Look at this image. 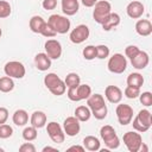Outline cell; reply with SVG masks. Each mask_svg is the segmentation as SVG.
I'll return each mask as SVG.
<instances>
[{"mask_svg": "<svg viewBox=\"0 0 152 152\" xmlns=\"http://www.w3.org/2000/svg\"><path fill=\"white\" fill-rule=\"evenodd\" d=\"M69 100L74 101V102H77L80 101L78 99V94H77V87H71V88H68V93H66Z\"/></svg>", "mask_w": 152, "mask_h": 152, "instance_id": "ee69618b", "label": "cell"}, {"mask_svg": "<svg viewBox=\"0 0 152 152\" xmlns=\"http://www.w3.org/2000/svg\"><path fill=\"white\" fill-rule=\"evenodd\" d=\"M83 147L88 151H91V152H95V151H99L100 150V141L94 135H88L83 139Z\"/></svg>", "mask_w": 152, "mask_h": 152, "instance_id": "44dd1931", "label": "cell"}, {"mask_svg": "<svg viewBox=\"0 0 152 152\" xmlns=\"http://www.w3.org/2000/svg\"><path fill=\"white\" fill-rule=\"evenodd\" d=\"M104 96L110 103H119L122 99V91L116 86H107L104 89Z\"/></svg>", "mask_w": 152, "mask_h": 152, "instance_id": "7c38bea8", "label": "cell"}, {"mask_svg": "<svg viewBox=\"0 0 152 152\" xmlns=\"http://www.w3.org/2000/svg\"><path fill=\"white\" fill-rule=\"evenodd\" d=\"M11 5L5 0H0V19L7 18L11 14Z\"/></svg>", "mask_w": 152, "mask_h": 152, "instance_id": "836d02e7", "label": "cell"}, {"mask_svg": "<svg viewBox=\"0 0 152 152\" xmlns=\"http://www.w3.org/2000/svg\"><path fill=\"white\" fill-rule=\"evenodd\" d=\"M42 36H44V37H46V38H52V37H55L57 33H56V31L49 25V23L48 21H45L44 23V25L42 26V30H40V32H39Z\"/></svg>", "mask_w": 152, "mask_h": 152, "instance_id": "e575fe53", "label": "cell"}, {"mask_svg": "<svg viewBox=\"0 0 152 152\" xmlns=\"http://www.w3.org/2000/svg\"><path fill=\"white\" fill-rule=\"evenodd\" d=\"M44 48H45V53L51 59H58L62 55V45L56 39H48L44 44Z\"/></svg>", "mask_w": 152, "mask_h": 152, "instance_id": "9c48e42d", "label": "cell"}, {"mask_svg": "<svg viewBox=\"0 0 152 152\" xmlns=\"http://www.w3.org/2000/svg\"><path fill=\"white\" fill-rule=\"evenodd\" d=\"M0 152H4V148H1V147H0Z\"/></svg>", "mask_w": 152, "mask_h": 152, "instance_id": "816d5d0a", "label": "cell"}, {"mask_svg": "<svg viewBox=\"0 0 152 152\" xmlns=\"http://www.w3.org/2000/svg\"><path fill=\"white\" fill-rule=\"evenodd\" d=\"M137 118H138L145 126L151 127V125H152V114H151L150 110H147V109H141V110H139Z\"/></svg>", "mask_w": 152, "mask_h": 152, "instance_id": "4316f807", "label": "cell"}, {"mask_svg": "<svg viewBox=\"0 0 152 152\" xmlns=\"http://www.w3.org/2000/svg\"><path fill=\"white\" fill-rule=\"evenodd\" d=\"M84 147L83 146H80V145H74V146H70L68 148L69 152H72V151H76V152H84Z\"/></svg>", "mask_w": 152, "mask_h": 152, "instance_id": "c3c4849f", "label": "cell"}, {"mask_svg": "<svg viewBox=\"0 0 152 152\" xmlns=\"http://www.w3.org/2000/svg\"><path fill=\"white\" fill-rule=\"evenodd\" d=\"M12 120H13V122H14L17 126H24V125H26L27 121H28V114H27V112L24 110V109H18V110L14 112Z\"/></svg>", "mask_w": 152, "mask_h": 152, "instance_id": "7402d4cb", "label": "cell"}, {"mask_svg": "<svg viewBox=\"0 0 152 152\" xmlns=\"http://www.w3.org/2000/svg\"><path fill=\"white\" fill-rule=\"evenodd\" d=\"M108 70L113 74H122L127 68V59L121 53H114L108 61Z\"/></svg>", "mask_w": 152, "mask_h": 152, "instance_id": "3957f363", "label": "cell"}, {"mask_svg": "<svg viewBox=\"0 0 152 152\" xmlns=\"http://www.w3.org/2000/svg\"><path fill=\"white\" fill-rule=\"evenodd\" d=\"M43 8L46 11H51L55 10L57 6V0H43Z\"/></svg>", "mask_w": 152, "mask_h": 152, "instance_id": "f6af8a7d", "label": "cell"}, {"mask_svg": "<svg viewBox=\"0 0 152 152\" xmlns=\"http://www.w3.org/2000/svg\"><path fill=\"white\" fill-rule=\"evenodd\" d=\"M82 55L87 61H91V59L96 58V46H94V45L86 46L82 51Z\"/></svg>", "mask_w": 152, "mask_h": 152, "instance_id": "1f68e13d", "label": "cell"}, {"mask_svg": "<svg viewBox=\"0 0 152 152\" xmlns=\"http://www.w3.org/2000/svg\"><path fill=\"white\" fill-rule=\"evenodd\" d=\"M91 116V110L88 106H78L75 109V118L80 121V122H84L88 121Z\"/></svg>", "mask_w": 152, "mask_h": 152, "instance_id": "ffe728a7", "label": "cell"}, {"mask_svg": "<svg viewBox=\"0 0 152 152\" xmlns=\"http://www.w3.org/2000/svg\"><path fill=\"white\" fill-rule=\"evenodd\" d=\"M78 0H62V11L66 15H74L78 12Z\"/></svg>", "mask_w": 152, "mask_h": 152, "instance_id": "e0dca14e", "label": "cell"}, {"mask_svg": "<svg viewBox=\"0 0 152 152\" xmlns=\"http://www.w3.org/2000/svg\"><path fill=\"white\" fill-rule=\"evenodd\" d=\"M13 134V128L7 125V124H1L0 125V138L1 139H7L10 137H12Z\"/></svg>", "mask_w": 152, "mask_h": 152, "instance_id": "8d00e7d4", "label": "cell"}, {"mask_svg": "<svg viewBox=\"0 0 152 152\" xmlns=\"http://www.w3.org/2000/svg\"><path fill=\"white\" fill-rule=\"evenodd\" d=\"M109 56V48L107 45H97L96 46V58L103 59Z\"/></svg>", "mask_w": 152, "mask_h": 152, "instance_id": "74e56055", "label": "cell"}, {"mask_svg": "<svg viewBox=\"0 0 152 152\" xmlns=\"http://www.w3.org/2000/svg\"><path fill=\"white\" fill-rule=\"evenodd\" d=\"M59 82H62L61 77L57 76V75L53 74V72H50V74H48V75L44 77V84H45V87H46L48 89L53 88V87H55L56 84H58Z\"/></svg>", "mask_w": 152, "mask_h": 152, "instance_id": "484cf974", "label": "cell"}, {"mask_svg": "<svg viewBox=\"0 0 152 152\" xmlns=\"http://www.w3.org/2000/svg\"><path fill=\"white\" fill-rule=\"evenodd\" d=\"M100 135H101V138H102L103 141H107L108 139L115 137L116 133H115V129H114L110 125H104V126H102L101 129H100Z\"/></svg>", "mask_w": 152, "mask_h": 152, "instance_id": "83f0119b", "label": "cell"}, {"mask_svg": "<svg viewBox=\"0 0 152 152\" xmlns=\"http://www.w3.org/2000/svg\"><path fill=\"white\" fill-rule=\"evenodd\" d=\"M126 12H127V15L132 19H139L144 12H145V7H144V4L140 2V1H131L127 7H126Z\"/></svg>", "mask_w": 152, "mask_h": 152, "instance_id": "8fae6325", "label": "cell"}, {"mask_svg": "<svg viewBox=\"0 0 152 152\" xmlns=\"http://www.w3.org/2000/svg\"><path fill=\"white\" fill-rule=\"evenodd\" d=\"M64 83L68 88H71V87H77L80 83H81V78L78 76V74L76 72H70L66 75L65 80H64Z\"/></svg>", "mask_w": 152, "mask_h": 152, "instance_id": "f1b7e54d", "label": "cell"}, {"mask_svg": "<svg viewBox=\"0 0 152 152\" xmlns=\"http://www.w3.org/2000/svg\"><path fill=\"white\" fill-rule=\"evenodd\" d=\"M93 7H94L93 17H94L95 21L99 24H102L103 20L107 18V15L112 12V6L106 0H97V2Z\"/></svg>", "mask_w": 152, "mask_h": 152, "instance_id": "7a4b0ae2", "label": "cell"}, {"mask_svg": "<svg viewBox=\"0 0 152 152\" xmlns=\"http://www.w3.org/2000/svg\"><path fill=\"white\" fill-rule=\"evenodd\" d=\"M144 81L145 80H144V77H142L141 74H139V72H132L127 77V86L141 88V86L144 84Z\"/></svg>", "mask_w": 152, "mask_h": 152, "instance_id": "603a6c76", "label": "cell"}, {"mask_svg": "<svg viewBox=\"0 0 152 152\" xmlns=\"http://www.w3.org/2000/svg\"><path fill=\"white\" fill-rule=\"evenodd\" d=\"M1 34H2V31H1V28H0V37H1Z\"/></svg>", "mask_w": 152, "mask_h": 152, "instance_id": "f5cc1de1", "label": "cell"}, {"mask_svg": "<svg viewBox=\"0 0 152 152\" xmlns=\"http://www.w3.org/2000/svg\"><path fill=\"white\" fill-rule=\"evenodd\" d=\"M135 31L139 36L147 37L152 33V24L148 19H139L135 23Z\"/></svg>", "mask_w": 152, "mask_h": 152, "instance_id": "9a60e30c", "label": "cell"}, {"mask_svg": "<svg viewBox=\"0 0 152 152\" xmlns=\"http://www.w3.org/2000/svg\"><path fill=\"white\" fill-rule=\"evenodd\" d=\"M77 94H78V99H80V101L81 100H87L89 96H90V94H91V88H90V86H88V84H78L77 86Z\"/></svg>", "mask_w": 152, "mask_h": 152, "instance_id": "f546056e", "label": "cell"}, {"mask_svg": "<svg viewBox=\"0 0 152 152\" xmlns=\"http://www.w3.org/2000/svg\"><path fill=\"white\" fill-rule=\"evenodd\" d=\"M104 145H106L108 148H110V150L118 148V147H119V145H120V139L118 138V135H115V137H113V138L108 139L107 141H104Z\"/></svg>", "mask_w": 152, "mask_h": 152, "instance_id": "7bdbcfd3", "label": "cell"}, {"mask_svg": "<svg viewBox=\"0 0 152 152\" xmlns=\"http://www.w3.org/2000/svg\"><path fill=\"white\" fill-rule=\"evenodd\" d=\"M89 27L84 24H81V25H77L71 32H70V40L74 43V44H81L83 43L84 40L88 39L89 37Z\"/></svg>", "mask_w": 152, "mask_h": 152, "instance_id": "ba28073f", "label": "cell"}, {"mask_svg": "<svg viewBox=\"0 0 152 152\" xmlns=\"http://www.w3.org/2000/svg\"><path fill=\"white\" fill-rule=\"evenodd\" d=\"M87 104L90 108V110H93V109H97V108L104 106L106 103H104V99L101 94H93V95L90 94V96L87 99Z\"/></svg>", "mask_w": 152, "mask_h": 152, "instance_id": "d6986e66", "label": "cell"}, {"mask_svg": "<svg viewBox=\"0 0 152 152\" xmlns=\"http://www.w3.org/2000/svg\"><path fill=\"white\" fill-rule=\"evenodd\" d=\"M119 24H120V15H119L118 13L110 12V13L107 15V18L103 20V23H102L101 25H102V28H103L104 31H110L112 28L116 27Z\"/></svg>", "mask_w": 152, "mask_h": 152, "instance_id": "2e32d148", "label": "cell"}, {"mask_svg": "<svg viewBox=\"0 0 152 152\" xmlns=\"http://www.w3.org/2000/svg\"><path fill=\"white\" fill-rule=\"evenodd\" d=\"M107 114H108V108H107L106 104L100 107V108H97V109H93L91 110V115L97 120H103L107 116Z\"/></svg>", "mask_w": 152, "mask_h": 152, "instance_id": "d6a6232c", "label": "cell"}, {"mask_svg": "<svg viewBox=\"0 0 152 152\" xmlns=\"http://www.w3.org/2000/svg\"><path fill=\"white\" fill-rule=\"evenodd\" d=\"M46 132L50 137V139L56 142V144H62L65 139V133L64 131L62 129V127L59 126V124L55 122V121H51L46 126Z\"/></svg>", "mask_w": 152, "mask_h": 152, "instance_id": "52a82bcc", "label": "cell"}, {"mask_svg": "<svg viewBox=\"0 0 152 152\" xmlns=\"http://www.w3.org/2000/svg\"><path fill=\"white\" fill-rule=\"evenodd\" d=\"M139 94H140V88L127 86L125 89V96L128 99H137L139 96Z\"/></svg>", "mask_w": 152, "mask_h": 152, "instance_id": "f35d334b", "label": "cell"}, {"mask_svg": "<svg viewBox=\"0 0 152 152\" xmlns=\"http://www.w3.org/2000/svg\"><path fill=\"white\" fill-rule=\"evenodd\" d=\"M148 62H150V58H148L147 52L141 51V50H140L133 58H131L132 65H133L135 69H138V70L145 69V68L148 65Z\"/></svg>", "mask_w": 152, "mask_h": 152, "instance_id": "4fadbf2b", "label": "cell"}, {"mask_svg": "<svg viewBox=\"0 0 152 152\" xmlns=\"http://www.w3.org/2000/svg\"><path fill=\"white\" fill-rule=\"evenodd\" d=\"M82 1V4L86 6V7H93L96 2H97V0H81Z\"/></svg>", "mask_w": 152, "mask_h": 152, "instance_id": "681fc988", "label": "cell"}, {"mask_svg": "<svg viewBox=\"0 0 152 152\" xmlns=\"http://www.w3.org/2000/svg\"><path fill=\"white\" fill-rule=\"evenodd\" d=\"M122 139L129 152H138L142 144V138L137 132H126Z\"/></svg>", "mask_w": 152, "mask_h": 152, "instance_id": "5b68a950", "label": "cell"}, {"mask_svg": "<svg viewBox=\"0 0 152 152\" xmlns=\"http://www.w3.org/2000/svg\"><path fill=\"white\" fill-rule=\"evenodd\" d=\"M30 121H31V126H33L36 128H42L46 124V115H45V113H43L40 110H36L32 113Z\"/></svg>", "mask_w": 152, "mask_h": 152, "instance_id": "ac0fdd59", "label": "cell"}, {"mask_svg": "<svg viewBox=\"0 0 152 152\" xmlns=\"http://www.w3.org/2000/svg\"><path fill=\"white\" fill-rule=\"evenodd\" d=\"M42 151H43V152H58V150H57V148L51 147V146H45Z\"/></svg>", "mask_w": 152, "mask_h": 152, "instance_id": "f907efd6", "label": "cell"}, {"mask_svg": "<svg viewBox=\"0 0 152 152\" xmlns=\"http://www.w3.org/2000/svg\"><path fill=\"white\" fill-rule=\"evenodd\" d=\"M20 152H36V147L31 142H24L20 147H19Z\"/></svg>", "mask_w": 152, "mask_h": 152, "instance_id": "bcb514c9", "label": "cell"}, {"mask_svg": "<svg viewBox=\"0 0 152 152\" xmlns=\"http://www.w3.org/2000/svg\"><path fill=\"white\" fill-rule=\"evenodd\" d=\"M37 128L33 127V126H28L26 127L24 131H23V138L26 140V141H32L37 138Z\"/></svg>", "mask_w": 152, "mask_h": 152, "instance_id": "4dcf8cb0", "label": "cell"}, {"mask_svg": "<svg viewBox=\"0 0 152 152\" xmlns=\"http://www.w3.org/2000/svg\"><path fill=\"white\" fill-rule=\"evenodd\" d=\"M14 88V82L12 77L10 76H4L0 78V91L2 93H10Z\"/></svg>", "mask_w": 152, "mask_h": 152, "instance_id": "d4e9b609", "label": "cell"}, {"mask_svg": "<svg viewBox=\"0 0 152 152\" xmlns=\"http://www.w3.org/2000/svg\"><path fill=\"white\" fill-rule=\"evenodd\" d=\"M44 23H45V20H44L42 17H39V15H33V17L30 19L28 25H30V28H31L32 32L39 33L40 30H42V26L44 25Z\"/></svg>", "mask_w": 152, "mask_h": 152, "instance_id": "cb8c5ba5", "label": "cell"}, {"mask_svg": "<svg viewBox=\"0 0 152 152\" xmlns=\"http://www.w3.org/2000/svg\"><path fill=\"white\" fill-rule=\"evenodd\" d=\"M63 128H64V133L66 135L75 137L80 133V129H81L80 121L75 116H68L63 122Z\"/></svg>", "mask_w": 152, "mask_h": 152, "instance_id": "30bf717a", "label": "cell"}, {"mask_svg": "<svg viewBox=\"0 0 152 152\" xmlns=\"http://www.w3.org/2000/svg\"><path fill=\"white\" fill-rule=\"evenodd\" d=\"M34 65L40 71H46L51 66V58L45 52H39L34 57Z\"/></svg>", "mask_w": 152, "mask_h": 152, "instance_id": "5bb4252c", "label": "cell"}, {"mask_svg": "<svg viewBox=\"0 0 152 152\" xmlns=\"http://www.w3.org/2000/svg\"><path fill=\"white\" fill-rule=\"evenodd\" d=\"M4 71H5L6 76H10L12 78H23L25 76V72H26L24 64L18 62V61L7 62L5 64Z\"/></svg>", "mask_w": 152, "mask_h": 152, "instance_id": "277c9868", "label": "cell"}, {"mask_svg": "<svg viewBox=\"0 0 152 152\" xmlns=\"http://www.w3.org/2000/svg\"><path fill=\"white\" fill-rule=\"evenodd\" d=\"M116 116H118V121L120 125L126 126L128 124H131L132 118H133V108L129 104L126 103H120L116 106L115 109Z\"/></svg>", "mask_w": 152, "mask_h": 152, "instance_id": "8992f818", "label": "cell"}, {"mask_svg": "<svg viewBox=\"0 0 152 152\" xmlns=\"http://www.w3.org/2000/svg\"><path fill=\"white\" fill-rule=\"evenodd\" d=\"M139 51H140V49H139L138 46H135V45H128V46L125 49V55H126V57H128V58L131 59V58H133Z\"/></svg>", "mask_w": 152, "mask_h": 152, "instance_id": "b9f144b4", "label": "cell"}, {"mask_svg": "<svg viewBox=\"0 0 152 152\" xmlns=\"http://www.w3.org/2000/svg\"><path fill=\"white\" fill-rule=\"evenodd\" d=\"M139 100H140V103L145 107H150L152 106V93L150 91H144L142 94H139Z\"/></svg>", "mask_w": 152, "mask_h": 152, "instance_id": "d590c367", "label": "cell"}, {"mask_svg": "<svg viewBox=\"0 0 152 152\" xmlns=\"http://www.w3.org/2000/svg\"><path fill=\"white\" fill-rule=\"evenodd\" d=\"M133 128L137 131V132H140V133H144V132H147L148 129H150V127H147V126H145L137 116L133 119Z\"/></svg>", "mask_w": 152, "mask_h": 152, "instance_id": "60d3db41", "label": "cell"}, {"mask_svg": "<svg viewBox=\"0 0 152 152\" xmlns=\"http://www.w3.org/2000/svg\"><path fill=\"white\" fill-rule=\"evenodd\" d=\"M65 89H66V86H65L64 81H62V82H59L58 84H56L53 88H51V89H49V90H50L53 95L59 96V95H63V94L65 93Z\"/></svg>", "mask_w": 152, "mask_h": 152, "instance_id": "ab89813d", "label": "cell"}, {"mask_svg": "<svg viewBox=\"0 0 152 152\" xmlns=\"http://www.w3.org/2000/svg\"><path fill=\"white\" fill-rule=\"evenodd\" d=\"M8 119V110L5 107H0V125L5 124Z\"/></svg>", "mask_w": 152, "mask_h": 152, "instance_id": "7dc6e473", "label": "cell"}, {"mask_svg": "<svg viewBox=\"0 0 152 152\" xmlns=\"http://www.w3.org/2000/svg\"><path fill=\"white\" fill-rule=\"evenodd\" d=\"M49 25L56 31V33L64 34L70 30V20L66 17L59 14H52L48 19Z\"/></svg>", "mask_w": 152, "mask_h": 152, "instance_id": "6da1fadb", "label": "cell"}]
</instances>
